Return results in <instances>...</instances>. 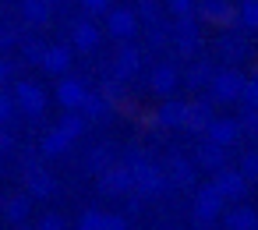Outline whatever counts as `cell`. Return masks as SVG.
<instances>
[{
	"label": "cell",
	"instance_id": "obj_18",
	"mask_svg": "<svg viewBox=\"0 0 258 230\" xmlns=\"http://www.w3.org/2000/svg\"><path fill=\"white\" fill-rule=\"evenodd\" d=\"M240 18H244V25L258 29V0H244V4H240Z\"/></svg>",
	"mask_w": 258,
	"mask_h": 230
},
{
	"label": "cell",
	"instance_id": "obj_6",
	"mask_svg": "<svg viewBox=\"0 0 258 230\" xmlns=\"http://www.w3.org/2000/svg\"><path fill=\"white\" fill-rule=\"evenodd\" d=\"M209 138H212V145H230L237 138V124L233 121H209Z\"/></svg>",
	"mask_w": 258,
	"mask_h": 230
},
{
	"label": "cell",
	"instance_id": "obj_12",
	"mask_svg": "<svg viewBox=\"0 0 258 230\" xmlns=\"http://www.w3.org/2000/svg\"><path fill=\"white\" fill-rule=\"evenodd\" d=\"M173 82H177L173 68H159V71L152 75V89H156V92H170V89H173Z\"/></svg>",
	"mask_w": 258,
	"mask_h": 230
},
{
	"label": "cell",
	"instance_id": "obj_7",
	"mask_svg": "<svg viewBox=\"0 0 258 230\" xmlns=\"http://www.w3.org/2000/svg\"><path fill=\"white\" fill-rule=\"evenodd\" d=\"M135 184V174L131 170H113V174H106V181H103V191H110V195H120V191H127Z\"/></svg>",
	"mask_w": 258,
	"mask_h": 230
},
{
	"label": "cell",
	"instance_id": "obj_29",
	"mask_svg": "<svg viewBox=\"0 0 258 230\" xmlns=\"http://www.w3.org/2000/svg\"><path fill=\"white\" fill-rule=\"evenodd\" d=\"M4 75H8V64H4V61H0V82H4Z\"/></svg>",
	"mask_w": 258,
	"mask_h": 230
},
{
	"label": "cell",
	"instance_id": "obj_26",
	"mask_svg": "<svg viewBox=\"0 0 258 230\" xmlns=\"http://www.w3.org/2000/svg\"><path fill=\"white\" fill-rule=\"evenodd\" d=\"M8 117H11V99H8V96H0V124H4Z\"/></svg>",
	"mask_w": 258,
	"mask_h": 230
},
{
	"label": "cell",
	"instance_id": "obj_14",
	"mask_svg": "<svg viewBox=\"0 0 258 230\" xmlns=\"http://www.w3.org/2000/svg\"><path fill=\"white\" fill-rule=\"evenodd\" d=\"M78 230H106V216L96 212V209H89V212L78 219Z\"/></svg>",
	"mask_w": 258,
	"mask_h": 230
},
{
	"label": "cell",
	"instance_id": "obj_9",
	"mask_svg": "<svg viewBox=\"0 0 258 230\" xmlns=\"http://www.w3.org/2000/svg\"><path fill=\"white\" fill-rule=\"evenodd\" d=\"M43 64H46V71H50V75H60V71H68L71 57H68V50H64V46H53V50H46Z\"/></svg>",
	"mask_w": 258,
	"mask_h": 230
},
{
	"label": "cell",
	"instance_id": "obj_16",
	"mask_svg": "<svg viewBox=\"0 0 258 230\" xmlns=\"http://www.w3.org/2000/svg\"><path fill=\"white\" fill-rule=\"evenodd\" d=\"M75 43H78L82 50H92V46H96V29H92V25H78V29H75Z\"/></svg>",
	"mask_w": 258,
	"mask_h": 230
},
{
	"label": "cell",
	"instance_id": "obj_19",
	"mask_svg": "<svg viewBox=\"0 0 258 230\" xmlns=\"http://www.w3.org/2000/svg\"><path fill=\"white\" fill-rule=\"evenodd\" d=\"M135 68H138V53H135V50H124L120 61H117V71H120V75H131Z\"/></svg>",
	"mask_w": 258,
	"mask_h": 230
},
{
	"label": "cell",
	"instance_id": "obj_21",
	"mask_svg": "<svg viewBox=\"0 0 258 230\" xmlns=\"http://www.w3.org/2000/svg\"><path fill=\"white\" fill-rule=\"evenodd\" d=\"M46 0H29V4H25V11H29V18L32 22H46Z\"/></svg>",
	"mask_w": 258,
	"mask_h": 230
},
{
	"label": "cell",
	"instance_id": "obj_17",
	"mask_svg": "<svg viewBox=\"0 0 258 230\" xmlns=\"http://www.w3.org/2000/svg\"><path fill=\"white\" fill-rule=\"evenodd\" d=\"M25 216H29V202H25V198H11V202H8V219H11V223H22Z\"/></svg>",
	"mask_w": 258,
	"mask_h": 230
},
{
	"label": "cell",
	"instance_id": "obj_3",
	"mask_svg": "<svg viewBox=\"0 0 258 230\" xmlns=\"http://www.w3.org/2000/svg\"><path fill=\"white\" fill-rule=\"evenodd\" d=\"M219 209H223V195H219V188L212 184V188H205V191L198 195V216H202V219H212Z\"/></svg>",
	"mask_w": 258,
	"mask_h": 230
},
{
	"label": "cell",
	"instance_id": "obj_5",
	"mask_svg": "<svg viewBox=\"0 0 258 230\" xmlns=\"http://www.w3.org/2000/svg\"><path fill=\"white\" fill-rule=\"evenodd\" d=\"M216 92H219V99H237L244 92V78L233 75V71H226V75L216 78Z\"/></svg>",
	"mask_w": 258,
	"mask_h": 230
},
{
	"label": "cell",
	"instance_id": "obj_4",
	"mask_svg": "<svg viewBox=\"0 0 258 230\" xmlns=\"http://www.w3.org/2000/svg\"><path fill=\"white\" fill-rule=\"evenodd\" d=\"M135 29H138V18H135L131 11H113V15H110V32H113V36L127 39V36H135Z\"/></svg>",
	"mask_w": 258,
	"mask_h": 230
},
{
	"label": "cell",
	"instance_id": "obj_15",
	"mask_svg": "<svg viewBox=\"0 0 258 230\" xmlns=\"http://www.w3.org/2000/svg\"><path fill=\"white\" fill-rule=\"evenodd\" d=\"M202 11H205V18H212V22H226V18H230V8L219 4V0H205Z\"/></svg>",
	"mask_w": 258,
	"mask_h": 230
},
{
	"label": "cell",
	"instance_id": "obj_27",
	"mask_svg": "<svg viewBox=\"0 0 258 230\" xmlns=\"http://www.w3.org/2000/svg\"><path fill=\"white\" fill-rule=\"evenodd\" d=\"M82 4H85L89 11H106V8H110V0H82Z\"/></svg>",
	"mask_w": 258,
	"mask_h": 230
},
{
	"label": "cell",
	"instance_id": "obj_28",
	"mask_svg": "<svg viewBox=\"0 0 258 230\" xmlns=\"http://www.w3.org/2000/svg\"><path fill=\"white\" fill-rule=\"evenodd\" d=\"M106 230H127L120 216H106Z\"/></svg>",
	"mask_w": 258,
	"mask_h": 230
},
{
	"label": "cell",
	"instance_id": "obj_2",
	"mask_svg": "<svg viewBox=\"0 0 258 230\" xmlns=\"http://www.w3.org/2000/svg\"><path fill=\"white\" fill-rule=\"evenodd\" d=\"M57 99H60V106H68V110H78V106H85L89 103V96H85V89H82V82H60V89H57Z\"/></svg>",
	"mask_w": 258,
	"mask_h": 230
},
{
	"label": "cell",
	"instance_id": "obj_25",
	"mask_svg": "<svg viewBox=\"0 0 258 230\" xmlns=\"http://www.w3.org/2000/svg\"><path fill=\"white\" fill-rule=\"evenodd\" d=\"M170 8H173V15H187L191 11V0H170Z\"/></svg>",
	"mask_w": 258,
	"mask_h": 230
},
{
	"label": "cell",
	"instance_id": "obj_24",
	"mask_svg": "<svg viewBox=\"0 0 258 230\" xmlns=\"http://www.w3.org/2000/svg\"><path fill=\"white\" fill-rule=\"evenodd\" d=\"M202 163H205V166H216V163H219V145H212V149H205V156H202Z\"/></svg>",
	"mask_w": 258,
	"mask_h": 230
},
{
	"label": "cell",
	"instance_id": "obj_1",
	"mask_svg": "<svg viewBox=\"0 0 258 230\" xmlns=\"http://www.w3.org/2000/svg\"><path fill=\"white\" fill-rule=\"evenodd\" d=\"M15 96H18V106H22L25 113H43V106H46L43 89H39V85H32V82H22V85L15 89Z\"/></svg>",
	"mask_w": 258,
	"mask_h": 230
},
{
	"label": "cell",
	"instance_id": "obj_8",
	"mask_svg": "<svg viewBox=\"0 0 258 230\" xmlns=\"http://www.w3.org/2000/svg\"><path fill=\"white\" fill-rule=\"evenodd\" d=\"M216 188H219L223 198H240V195H244V177H240V174H219Z\"/></svg>",
	"mask_w": 258,
	"mask_h": 230
},
{
	"label": "cell",
	"instance_id": "obj_10",
	"mask_svg": "<svg viewBox=\"0 0 258 230\" xmlns=\"http://www.w3.org/2000/svg\"><path fill=\"white\" fill-rule=\"evenodd\" d=\"M187 110L191 106H184V103H166L159 110V121H166V124H187Z\"/></svg>",
	"mask_w": 258,
	"mask_h": 230
},
{
	"label": "cell",
	"instance_id": "obj_23",
	"mask_svg": "<svg viewBox=\"0 0 258 230\" xmlns=\"http://www.w3.org/2000/svg\"><path fill=\"white\" fill-rule=\"evenodd\" d=\"M39 230H64V219H60V216H43Z\"/></svg>",
	"mask_w": 258,
	"mask_h": 230
},
{
	"label": "cell",
	"instance_id": "obj_11",
	"mask_svg": "<svg viewBox=\"0 0 258 230\" xmlns=\"http://www.w3.org/2000/svg\"><path fill=\"white\" fill-rule=\"evenodd\" d=\"M68 145H71V138H68L60 128H53V131L43 138V152H50V156H53V152H64Z\"/></svg>",
	"mask_w": 258,
	"mask_h": 230
},
{
	"label": "cell",
	"instance_id": "obj_20",
	"mask_svg": "<svg viewBox=\"0 0 258 230\" xmlns=\"http://www.w3.org/2000/svg\"><path fill=\"white\" fill-rule=\"evenodd\" d=\"M29 188H32V195H50V188H53V184H50V177H46V174H32V184H29Z\"/></svg>",
	"mask_w": 258,
	"mask_h": 230
},
{
	"label": "cell",
	"instance_id": "obj_13",
	"mask_svg": "<svg viewBox=\"0 0 258 230\" xmlns=\"http://www.w3.org/2000/svg\"><path fill=\"white\" fill-rule=\"evenodd\" d=\"M230 226H233V230H254V226H258V219H254V212H251V209H237V212L230 216Z\"/></svg>",
	"mask_w": 258,
	"mask_h": 230
},
{
	"label": "cell",
	"instance_id": "obj_22",
	"mask_svg": "<svg viewBox=\"0 0 258 230\" xmlns=\"http://www.w3.org/2000/svg\"><path fill=\"white\" fill-rule=\"evenodd\" d=\"M187 124H191V128H205V110H202V106H191V110H187Z\"/></svg>",
	"mask_w": 258,
	"mask_h": 230
}]
</instances>
